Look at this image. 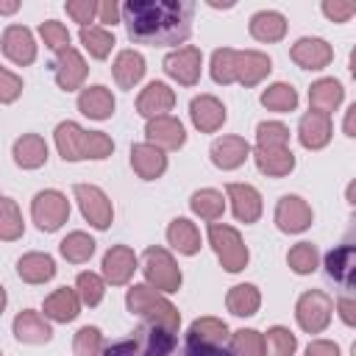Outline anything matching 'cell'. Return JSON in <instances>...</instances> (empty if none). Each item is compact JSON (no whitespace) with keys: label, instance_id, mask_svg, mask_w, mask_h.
<instances>
[{"label":"cell","instance_id":"28","mask_svg":"<svg viewBox=\"0 0 356 356\" xmlns=\"http://www.w3.org/2000/svg\"><path fill=\"white\" fill-rule=\"evenodd\" d=\"M17 275L25 281V284H47L53 281L56 275V259L50 253H42V250H31V253H22L17 259Z\"/></svg>","mask_w":356,"mask_h":356},{"label":"cell","instance_id":"44","mask_svg":"<svg viewBox=\"0 0 356 356\" xmlns=\"http://www.w3.org/2000/svg\"><path fill=\"white\" fill-rule=\"evenodd\" d=\"M75 356H106V339L97 325H81L72 337Z\"/></svg>","mask_w":356,"mask_h":356},{"label":"cell","instance_id":"19","mask_svg":"<svg viewBox=\"0 0 356 356\" xmlns=\"http://www.w3.org/2000/svg\"><path fill=\"white\" fill-rule=\"evenodd\" d=\"M86 72H89V67H86L83 56H81L75 47H67V50L56 53V61H53V78H56L58 89H64V92L83 89Z\"/></svg>","mask_w":356,"mask_h":356},{"label":"cell","instance_id":"52","mask_svg":"<svg viewBox=\"0 0 356 356\" xmlns=\"http://www.w3.org/2000/svg\"><path fill=\"white\" fill-rule=\"evenodd\" d=\"M323 17H328L331 22H348L356 14V0H323L320 3Z\"/></svg>","mask_w":356,"mask_h":356},{"label":"cell","instance_id":"54","mask_svg":"<svg viewBox=\"0 0 356 356\" xmlns=\"http://www.w3.org/2000/svg\"><path fill=\"white\" fill-rule=\"evenodd\" d=\"M184 356H234V353L225 350V345H203L184 339Z\"/></svg>","mask_w":356,"mask_h":356},{"label":"cell","instance_id":"11","mask_svg":"<svg viewBox=\"0 0 356 356\" xmlns=\"http://www.w3.org/2000/svg\"><path fill=\"white\" fill-rule=\"evenodd\" d=\"M273 220H275V228L284 234H303L312 225L314 211L300 195H281L275 203Z\"/></svg>","mask_w":356,"mask_h":356},{"label":"cell","instance_id":"33","mask_svg":"<svg viewBox=\"0 0 356 356\" xmlns=\"http://www.w3.org/2000/svg\"><path fill=\"white\" fill-rule=\"evenodd\" d=\"M342 100H345V86L337 78H317L309 86V108L314 111L331 114L342 106Z\"/></svg>","mask_w":356,"mask_h":356},{"label":"cell","instance_id":"39","mask_svg":"<svg viewBox=\"0 0 356 356\" xmlns=\"http://www.w3.org/2000/svg\"><path fill=\"white\" fill-rule=\"evenodd\" d=\"M78 39H81L83 50H86L92 58H97V61L108 58L111 50H114V44H117V42H114V33H111L108 28H103V25L81 28V31H78Z\"/></svg>","mask_w":356,"mask_h":356},{"label":"cell","instance_id":"7","mask_svg":"<svg viewBox=\"0 0 356 356\" xmlns=\"http://www.w3.org/2000/svg\"><path fill=\"white\" fill-rule=\"evenodd\" d=\"M334 300L323 289H306L295 303V320L306 334H323L331 323Z\"/></svg>","mask_w":356,"mask_h":356},{"label":"cell","instance_id":"20","mask_svg":"<svg viewBox=\"0 0 356 356\" xmlns=\"http://www.w3.org/2000/svg\"><path fill=\"white\" fill-rule=\"evenodd\" d=\"M11 331L17 337V342L22 345H47L53 339V325L50 320L36 312V309H22L17 312L14 323H11Z\"/></svg>","mask_w":356,"mask_h":356},{"label":"cell","instance_id":"59","mask_svg":"<svg viewBox=\"0 0 356 356\" xmlns=\"http://www.w3.org/2000/svg\"><path fill=\"white\" fill-rule=\"evenodd\" d=\"M345 200H348V203L356 209V178H353V181L345 186Z\"/></svg>","mask_w":356,"mask_h":356},{"label":"cell","instance_id":"16","mask_svg":"<svg viewBox=\"0 0 356 356\" xmlns=\"http://www.w3.org/2000/svg\"><path fill=\"white\" fill-rule=\"evenodd\" d=\"M189 120H192V125L200 134H214V131H220L225 125L228 111H225L220 97H214V95H195L189 100Z\"/></svg>","mask_w":356,"mask_h":356},{"label":"cell","instance_id":"26","mask_svg":"<svg viewBox=\"0 0 356 356\" xmlns=\"http://www.w3.org/2000/svg\"><path fill=\"white\" fill-rule=\"evenodd\" d=\"M81 306H83V300H81L78 289L58 286V289H53L44 298V306L42 309H44V317L50 323H72L81 314Z\"/></svg>","mask_w":356,"mask_h":356},{"label":"cell","instance_id":"48","mask_svg":"<svg viewBox=\"0 0 356 356\" xmlns=\"http://www.w3.org/2000/svg\"><path fill=\"white\" fill-rule=\"evenodd\" d=\"M267 348L270 356H292L298 350V337L286 325H273L267 328Z\"/></svg>","mask_w":356,"mask_h":356},{"label":"cell","instance_id":"8","mask_svg":"<svg viewBox=\"0 0 356 356\" xmlns=\"http://www.w3.org/2000/svg\"><path fill=\"white\" fill-rule=\"evenodd\" d=\"M31 217L39 231L53 234L70 220V200L58 189H39L31 200Z\"/></svg>","mask_w":356,"mask_h":356},{"label":"cell","instance_id":"23","mask_svg":"<svg viewBox=\"0 0 356 356\" xmlns=\"http://www.w3.org/2000/svg\"><path fill=\"white\" fill-rule=\"evenodd\" d=\"M172 106H175V92L164 81H150L136 97V114H142L145 120L164 117L167 111H172Z\"/></svg>","mask_w":356,"mask_h":356},{"label":"cell","instance_id":"6","mask_svg":"<svg viewBox=\"0 0 356 356\" xmlns=\"http://www.w3.org/2000/svg\"><path fill=\"white\" fill-rule=\"evenodd\" d=\"M142 273H145V281L159 292H178L184 284V273H181L178 261L172 259V253L167 248H159V245L145 250Z\"/></svg>","mask_w":356,"mask_h":356},{"label":"cell","instance_id":"56","mask_svg":"<svg viewBox=\"0 0 356 356\" xmlns=\"http://www.w3.org/2000/svg\"><path fill=\"white\" fill-rule=\"evenodd\" d=\"M97 19L103 22V28L122 22V6L114 3V0H103V3H100V11H97Z\"/></svg>","mask_w":356,"mask_h":356},{"label":"cell","instance_id":"60","mask_svg":"<svg viewBox=\"0 0 356 356\" xmlns=\"http://www.w3.org/2000/svg\"><path fill=\"white\" fill-rule=\"evenodd\" d=\"M17 8H19V3H14V0L0 3V11H3V14H11V11H17Z\"/></svg>","mask_w":356,"mask_h":356},{"label":"cell","instance_id":"29","mask_svg":"<svg viewBox=\"0 0 356 356\" xmlns=\"http://www.w3.org/2000/svg\"><path fill=\"white\" fill-rule=\"evenodd\" d=\"M248 31L256 42H264V44H273V42H281L286 36V17L275 8H261L250 17L248 22Z\"/></svg>","mask_w":356,"mask_h":356},{"label":"cell","instance_id":"25","mask_svg":"<svg viewBox=\"0 0 356 356\" xmlns=\"http://www.w3.org/2000/svg\"><path fill=\"white\" fill-rule=\"evenodd\" d=\"M117 108V100L111 95L108 86L103 83H92V86H83L78 92V111L89 120H108Z\"/></svg>","mask_w":356,"mask_h":356},{"label":"cell","instance_id":"46","mask_svg":"<svg viewBox=\"0 0 356 356\" xmlns=\"http://www.w3.org/2000/svg\"><path fill=\"white\" fill-rule=\"evenodd\" d=\"M75 289H78L83 306H97L103 300V295H106V278L92 273V270H83L75 278Z\"/></svg>","mask_w":356,"mask_h":356},{"label":"cell","instance_id":"50","mask_svg":"<svg viewBox=\"0 0 356 356\" xmlns=\"http://www.w3.org/2000/svg\"><path fill=\"white\" fill-rule=\"evenodd\" d=\"M64 11H67L81 28H89V22L97 19L100 3H95V0H67V3H64Z\"/></svg>","mask_w":356,"mask_h":356},{"label":"cell","instance_id":"42","mask_svg":"<svg viewBox=\"0 0 356 356\" xmlns=\"http://www.w3.org/2000/svg\"><path fill=\"white\" fill-rule=\"evenodd\" d=\"M286 264L295 275H312L320 267V250L312 242H298L286 253Z\"/></svg>","mask_w":356,"mask_h":356},{"label":"cell","instance_id":"31","mask_svg":"<svg viewBox=\"0 0 356 356\" xmlns=\"http://www.w3.org/2000/svg\"><path fill=\"white\" fill-rule=\"evenodd\" d=\"M11 156H14V164L22 167V170H39L47 164V142L39 136V134H22L14 147H11Z\"/></svg>","mask_w":356,"mask_h":356},{"label":"cell","instance_id":"3","mask_svg":"<svg viewBox=\"0 0 356 356\" xmlns=\"http://www.w3.org/2000/svg\"><path fill=\"white\" fill-rule=\"evenodd\" d=\"M175 350H178L175 331L145 323L136 331H131V337L108 345L106 356H172Z\"/></svg>","mask_w":356,"mask_h":356},{"label":"cell","instance_id":"27","mask_svg":"<svg viewBox=\"0 0 356 356\" xmlns=\"http://www.w3.org/2000/svg\"><path fill=\"white\" fill-rule=\"evenodd\" d=\"M273 72V58L261 50H239L236 58V83L248 86H259L267 75Z\"/></svg>","mask_w":356,"mask_h":356},{"label":"cell","instance_id":"62","mask_svg":"<svg viewBox=\"0 0 356 356\" xmlns=\"http://www.w3.org/2000/svg\"><path fill=\"white\" fill-rule=\"evenodd\" d=\"M350 356H356V342H353V345H350Z\"/></svg>","mask_w":356,"mask_h":356},{"label":"cell","instance_id":"5","mask_svg":"<svg viewBox=\"0 0 356 356\" xmlns=\"http://www.w3.org/2000/svg\"><path fill=\"white\" fill-rule=\"evenodd\" d=\"M209 245L214 248L225 273H242L250 261V250L242 242V234L228 222H209Z\"/></svg>","mask_w":356,"mask_h":356},{"label":"cell","instance_id":"22","mask_svg":"<svg viewBox=\"0 0 356 356\" xmlns=\"http://www.w3.org/2000/svg\"><path fill=\"white\" fill-rule=\"evenodd\" d=\"M131 167L142 181H156L167 172V153L150 142L131 145Z\"/></svg>","mask_w":356,"mask_h":356},{"label":"cell","instance_id":"36","mask_svg":"<svg viewBox=\"0 0 356 356\" xmlns=\"http://www.w3.org/2000/svg\"><path fill=\"white\" fill-rule=\"evenodd\" d=\"M225 306L236 317H253L261 306V292L256 284H234L225 295Z\"/></svg>","mask_w":356,"mask_h":356},{"label":"cell","instance_id":"34","mask_svg":"<svg viewBox=\"0 0 356 356\" xmlns=\"http://www.w3.org/2000/svg\"><path fill=\"white\" fill-rule=\"evenodd\" d=\"M167 242H170L178 253L195 256V253L200 250V231H197V225H195L189 217H175V220H170V225H167Z\"/></svg>","mask_w":356,"mask_h":356},{"label":"cell","instance_id":"1","mask_svg":"<svg viewBox=\"0 0 356 356\" xmlns=\"http://www.w3.org/2000/svg\"><path fill=\"white\" fill-rule=\"evenodd\" d=\"M192 17L195 3L189 0H128L122 6L128 39L153 47L184 44L192 33Z\"/></svg>","mask_w":356,"mask_h":356},{"label":"cell","instance_id":"13","mask_svg":"<svg viewBox=\"0 0 356 356\" xmlns=\"http://www.w3.org/2000/svg\"><path fill=\"white\" fill-rule=\"evenodd\" d=\"M0 47L11 64L28 67L36 61V39H33V31L25 25H6L0 36Z\"/></svg>","mask_w":356,"mask_h":356},{"label":"cell","instance_id":"30","mask_svg":"<svg viewBox=\"0 0 356 356\" xmlns=\"http://www.w3.org/2000/svg\"><path fill=\"white\" fill-rule=\"evenodd\" d=\"M145 72H147L145 56L139 50H131V47L128 50H120L117 58H114V64H111V75H114V81H117L120 89H134L145 78Z\"/></svg>","mask_w":356,"mask_h":356},{"label":"cell","instance_id":"61","mask_svg":"<svg viewBox=\"0 0 356 356\" xmlns=\"http://www.w3.org/2000/svg\"><path fill=\"white\" fill-rule=\"evenodd\" d=\"M348 67H350V75L356 78V47L350 50V58H348Z\"/></svg>","mask_w":356,"mask_h":356},{"label":"cell","instance_id":"58","mask_svg":"<svg viewBox=\"0 0 356 356\" xmlns=\"http://www.w3.org/2000/svg\"><path fill=\"white\" fill-rule=\"evenodd\" d=\"M342 131H345V136L356 139V100L348 106V111H345V117H342Z\"/></svg>","mask_w":356,"mask_h":356},{"label":"cell","instance_id":"45","mask_svg":"<svg viewBox=\"0 0 356 356\" xmlns=\"http://www.w3.org/2000/svg\"><path fill=\"white\" fill-rule=\"evenodd\" d=\"M25 234V222H22V211L17 209L14 197H3L0 200V239L3 242H14Z\"/></svg>","mask_w":356,"mask_h":356},{"label":"cell","instance_id":"18","mask_svg":"<svg viewBox=\"0 0 356 356\" xmlns=\"http://www.w3.org/2000/svg\"><path fill=\"white\" fill-rule=\"evenodd\" d=\"M250 145L245 136H236V134H228V136H217L209 147V159L217 170H236L242 167L248 159H250Z\"/></svg>","mask_w":356,"mask_h":356},{"label":"cell","instance_id":"24","mask_svg":"<svg viewBox=\"0 0 356 356\" xmlns=\"http://www.w3.org/2000/svg\"><path fill=\"white\" fill-rule=\"evenodd\" d=\"M86 136L89 131H83L75 120H64L56 125L53 131V142H56V150L64 161H81L86 159Z\"/></svg>","mask_w":356,"mask_h":356},{"label":"cell","instance_id":"4","mask_svg":"<svg viewBox=\"0 0 356 356\" xmlns=\"http://www.w3.org/2000/svg\"><path fill=\"white\" fill-rule=\"evenodd\" d=\"M323 267H325V275L334 284H339L342 289L356 292V220L348 225L342 239L325 253Z\"/></svg>","mask_w":356,"mask_h":356},{"label":"cell","instance_id":"40","mask_svg":"<svg viewBox=\"0 0 356 356\" xmlns=\"http://www.w3.org/2000/svg\"><path fill=\"white\" fill-rule=\"evenodd\" d=\"M95 239L86 231H70L61 242H58V253L70 261V264H83L95 256Z\"/></svg>","mask_w":356,"mask_h":356},{"label":"cell","instance_id":"57","mask_svg":"<svg viewBox=\"0 0 356 356\" xmlns=\"http://www.w3.org/2000/svg\"><path fill=\"white\" fill-rule=\"evenodd\" d=\"M306 356H342V350L331 339H312L306 345Z\"/></svg>","mask_w":356,"mask_h":356},{"label":"cell","instance_id":"47","mask_svg":"<svg viewBox=\"0 0 356 356\" xmlns=\"http://www.w3.org/2000/svg\"><path fill=\"white\" fill-rule=\"evenodd\" d=\"M256 147H289V128L278 120H264L256 125Z\"/></svg>","mask_w":356,"mask_h":356},{"label":"cell","instance_id":"12","mask_svg":"<svg viewBox=\"0 0 356 356\" xmlns=\"http://www.w3.org/2000/svg\"><path fill=\"white\" fill-rule=\"evenodd\" d=\"M225 197H228L231 211H234V217L239 222H245V225L259 222V217L264 211V203H261V192L253 184H236V181H231V184H225Z\"/></svg>","mask_w":356,"mask_h":356},{"label":"cell","instance_id":"55","mask_svg":"<svg viewBox=\"0 0 356 356\" xmlns=\"http://www.w3.org/2000/svg\"><path fill=\"white\" fill-rule=\"evenodd\" d=\"M337 314L345 325L356 328V295H342L337 298Z\"/></svg>","mask_w":356,"mask_h":356},{"label":"cell","instance_id":"38","mask_svg":"<svg viewBox=\"0 0 356 356\" xmlns=\"http://www.w3.org/2000/svg\"><path fill=\"white\" fill-rule=\"evenodd\" d=\"M261 106L267 108V111H278V114H286V111H295L298 108V89L292 86V83H286V81H275V83H270L264 92H261Z\"/></svg>","mask_w":356,"mask_h":356},{"label":"cell","instance_id":"49","mask_svg":"<svg viewBox=\"0 0 356 356\" xmlns=\"http://www.w3.org/2000/svg\"><path fill=\"white\" fill-rule=\"evenodd\" d=\"M39 36H42L44 47L53 50V53H61V50L72 47V44H70V31H67L58 19H44V22L39 25Z\"/></svg>","mask_w":356,"mask_h":356},{"label":"cell","instance_id":"15","mask_svg":"<svg viewBox=\"0 0 356 356\" xmlns=\"http://www.w3.org/2000/svg\"><path fill=\"white\" fill-rule=\"evenodd\" d=\"M289 58L300 70H325L334 61V47L323 36H300L289 47Z\"/></svg>","mask_w":356,"mask_h":356},{"label":"cell","instance_id":"2","mask_svg":"<svg viewBox=\"0 0 356 356\" xmlns=\"http://www.w3.org/2000/svg\"><path fill=\"white\" fill-rule=\"evenodd\" d=\"M125 306H128L131 314L142 317L145 323L178 334L181 312H178V309H175L159 289H153L150 284H134V286L125 292Z\"/></svg>","mask_w":356,"mask_h":356},{"label":"cell","instance_id":"37","mask_svg":"<svg viewBox=\"0 0 356 356\" xmlns=\"http://www.w3.org/2000/svg\"><path fill=\"white\" fill-rule=\"evenodd\" d=\"M225 200H228V197H222L220 189L206 186V189L192 192V197H189V209H192V214H197L200 220H206V222H217V220L222 217V211H225Z\"/></svg>","mask_w":356,"mask_h":356},{"label":"cell","instance_id":"41","mask_svg":"<svg viewBox=\"0 0 356 356\" xmlns=\"http://www.w3.org/2000/svg\"><path fill=\"white\" fill-rule=\"evenodd\" d=\"M236 58H239V50H234V47H217L211 53V61H209L211 81L220 83V86L236 83Z\"/></svg>","mask_w":356,"mask_h":356},{"label":"cell","instance_id":"17","mask_svg":"<svg viewBox=\"0 0 356 356\" xmlns=\"http://www.w3.org/2000/svg\"><path fill=\"white\" fill-rule=\"evenodd\" d=\"M145 142L161 147V150H178L186 145V128L178 117L164 114L145 122Z\"/></svg>","mask_w":356,"mask_h":356},{"label":"cell","instance_id":"43","mask_svg":"<svg viewBox=\"0 0 356 356\" xmlns=\"http://www.w3.org/2000/svg\"><path fill=\"white\" fill-rule=\"evenodd\" d=\"M234 356H267V337L256 328H239L231 334Z\"/></svg>","mask_w":356,"mask_h":356},{"label":"cell","instance_id":"35","mask_svg":"<svg viewBox=\"0 0 356 356\" xmlns=\"http://www.w3.org/2000/svg\"><path fill=\"white\" fill-rule=\"evenodd\" d=\"M186 339L203 342V345H225L231 339V331H228L225 320H220V317H197L186 328Z\"/></svg>","mask_w":356,"mask_h":356},{"label":"cell","instance_id":"32","mask_svg":"<svg viewBox=\"0 0 356 356\" xmlns=\"http://www.w3.org/2000/svg\"><path fill=\"white\" fill-rule=\"evenodd\" d=\"M253 161L267 178H284L295 170V153L289 147H256Z\"/></svg>","mask_w":356,"mask_h":356},{"label":"cell","instance_id":"14","mask_svg":"<svg viewBox=\"0 0 356 356\" xmlns=\"http://www.w3.org/2000/svg\"><path fill=\"white\" fill-rule=\"evenodd\" d=\"M100 267H103L106 284H111V286H125V284L134 278V273H136V267H139V259H136V253H134L128 245H111V248L103 253Z\"/></svg>","mask_w":356,"mask_h":356},{"label":"cell","instance_id":"9","mask_svg":"<svg viewBox=\"0 0 356 356\" xmlns=\"http://www.w3.org/2000/svg\"><path fill=\"white\" fill-rule=\"evenodd\" d=\"M72 195H75V203H78L83 220H86L92 228L106 231V228L111 225V220H114V206H111L108 195H106L100 186H95V184H75V186H72Z\"/></svg>","mask_w":356,"mask_h":356},{"label":"cell","instance_id":"51","mask_svg":"<svg viewBox=\"0 0 356 356\" xmlns=\"http://www.w3.org/2000/svg\"><path fill=\"white\" fill-rule=\"evenodd\" d=\"M111 153H114V139L108 134H103V131H89V136H86V159L103 161Z\"/></svg>","mask_w":356,"mask_h":356},{"label":"cell","instance_id":"53","mask_svg":"<svg viewBox=\"0 0 356 356\" xmlns=\"http://www.w3.org/2000/svg\"><path fill=\"white\" fill-rule=\"evenodd\" d=\"M22 95V78L19 75H14L8 67H3L0 70V103H14L17 97Z\"/></svg>","mask_w":356,"mask_h":356},{"label":"cell","instance_id":"21","mask_svg":"<svg viewBox=\"0 0 356 356\" xmlns=\"http://www.w3.org/2000/svg\"><path fill=\"white\" fill-rule=\"evenodd\" d=\"M334 136V122H331V114H323V111H314L309 108L300 122H298V142L306 147V150H323Z\"/></svg>","mask_w":356,"mask_h":356},{"label":"cell","instance_id":"10","mask_svg":"<svg viewBox=\"0 0 356 356\" xmlns=\"http://www.w3.org/2000/svg\"><path fill=\"white\" fill-rule=\"evenodd\" d=\"M161 67H164V72H167L172 81H178L181 86H195V83L200 81V72H203V53H200V47H195V44H184V47L170 50V53L164 56Z\"/></svg>","mask_w":356,"mask_h":356}]
</instances>
